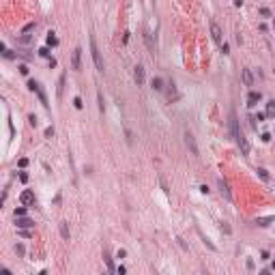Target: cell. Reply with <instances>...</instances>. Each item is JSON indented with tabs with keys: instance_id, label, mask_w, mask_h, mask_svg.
<instances>
[{
	"instance_id": "obj_14",
	"label": "cell",
	"mask_w": 275,
	"mask_h": 275,
	"mask_svg": "<svg viewBox=\"0 0 275 275\" xmlns=\"http://www.w3.org/2000/svg\"><path fill=\"white\" fill-rule=\"evenodd\" d=\"M153 88H155V90H163V80H161V78H155V80H153Z\"/></svg>"
},
{
	"instance_id": "obj_8",
	"label": "cell",
	"mask_w": 275,
	"mask_h": 275,
	"mask_svg": "<svg viewBox=\"0 0 275 275\" xmlns=\"http://www.w3.org/2000/svg\"><path fill=\"white\" fill-rule=\"evenodd\" d=\"M260 99H262V95H260V92H256V90H252V92L247 95V106H249V108H254V106L260 101Z\"/></svg>"
},
{
	"instance_id": "obj_7",
	"label": "cell",
	"mask_w": 275,
	"mask_h": 275,
	"mask_svg": "<svg viewBox=\"0 0 275 275\" xmlns=\"http://www.w3.org/2000/svg\"><path fill=\"white\" fill-rule=\"evenodd\" d=\"M211 37H213V41H215V43H219V45H221V28L217 26L215 22H211Z\"/></svg>"
},
{
	"instance_id": "obj_33",
	"label": "cell",
	"mask_w": 275,
	"mask_h": 275,
	"mask_svg": "<svg viewBox=\"0 0 275 275\" xmlns=\"http://www.w3.org/2000/svg\"><path fill=\"white\" fill-rule=\"evenodd\" d=\"M273 30H275V17H273Z\"/></svg>"
},
{
	"instance_id": "obj_1",
	"label": "cell",
	"mask_w": 275,
	"mask_h": 275,
	"mask_svg": "<svg viewBox=\"0 0 275 275\" xmlns=\"http://www.w3.org/2000/svg\"><path fill=\"white\" fill-rule=\"evenodd\" d=\"M230 127H232V136H234L236 146L241 148V153H243V155H249V142H247L245 136L239 131V122H236V116H234V114L230 116Z\"/></svg>"
},
{
	"instance_id": "obj_11",
	"label": "cell",
	"mask_w": 275,
	"mask_h": 275,
	"mask_svg": "<svg viewBox=\"0 0 275 275\" xmlns=\"http://www.w3.org/2000/svg\"><path fill=\"white\" fill-rule=\"evenodd\" d=\"M60 236L65 241H69V226H67V221H60Z\"/></svg>"
},
{
	"instance_id": "obj_19",
	"label": "cell",
	"mask_w": 275,
	"mask_h": 275,
	"mask_svg": "<svg viewBox=\"0 0 275 275\" xmlns=\"http://www.w3.org/2000/svg\"><path fill=\"white\" fill-rule=\"evenodd\" d=\"M24 215H26V204L19 206V209H15V217H24Z\"/></svg>"
},
{
	"instance_id": "obj_18",
	"label": "cell",
	"mask_w": 275,
	"mask_h": 275,
	"mask_svg": "<svg viewBox=\"0 0 275 275\" xmlns=\"http://www.w3.org/2000/svg\"><path fill=\"white\" fill-rule=\"evenodd\" d=\"M28 90H32V92H37V90H39V84H37L35 80H28Z\"/></svg>"
},
{
	"instance_id": "obj_29",
	"label": "cell",
	"mask_w": 275,
	"mask_h": 275,
	"mask_svg": "<svg viewBox=\"0 0 275 275\" xmlns=\"http://www.w3.org/2000/svg\"><path fill=\"white\" fill-rule=\"evenodd\" d=\"M19 181L26 183V181H28V174H26V172H19Z\"/></svg>"
},
{
	"instance_id": "obj_34",
	"label": "cell",
	"mask_w": 275,
	"mask_h": 275,
	"mask_svg": "<svg viewBox=\"0 0 275 275\" xmlns=\"http://www.w3.org/2000/svg\"><path fill=\"white\" fill-rule=\"evenodd\" d=\"M273 271H275V262H273Z\"/></svg>"
},
{
	"instance_id": "obj_9",
	"label": "cell",
	"mask_w": 275,
	"mask_h": 275,
	"mask_svg": "<svg viewBox=\"0 0 275 275\" xmlns=\"http://www.w3.org/2000/svg\"><path fill=\"white\" fill-rule=\"evenodd\" d=\"M241 78H243V84L245 86H254V75H252V71H249V69H243L241 71Z\"/></svg>"
},
{
	"instance_id": "obj_30",
	"label": "cell",
	"mask_w": 275,
	"mask_h": 275,
	"mask_svg": "<svg viewBox=\"0 0 275 275\" xmlns=\"http://www.w3.org/2000/svg\"><path fill=\"white\" fill-rule=\"evenodd\" d=\"M26 166H28V159L22 157V159H19V168H26Z\"/></svg>"
},
{
	"instance_id": "obj_10",
	"label": "cell",
	"mask_w": 275,
	"mask_h": 275,
	"mask_svg": "<svg viewBox=\"0 0 275 275\" xmlns=\"http://www.w3.org/2000/svg\"><path fill=\"white\" fill-rule=\"evenodd\" d=\"M35 221L28 219V217H17V228H32Z\"/></svg>"
},
{
	"instance_id": "obj_6",
	"label": "cell",
	"mask_w": 275,
	"mask_h": 275,
	"mask_svg": "<svg viewBox=\"0 0 275 275\" xmlns=\"http://www.w3.org/2000/svg\"><path fill=\"white\" fill-rule=\"evenodd\" d=\"M185 144H187V148L191 151V155H198V146H196V140H193V136L187 131L185 133Z\"/></svg>"
},
{
	"instance_id": "obj_27",
	"label": "cell",
	"mask_w": 275,
	"mask_h": 275,
	"mask_svg": "<svg viewBox=\"0 0 275 275\" xmlns=\"http://www.w3.org/2000/svg\"><path fill=\"white\" fill-rule=\"evenodd\" d=\"M19 73H22V75H28V67L26 65H19Z\"/></svg>"
},
{
	"instance_id": "obj_17",
	"label": "cell",
	"mask_w": 275,
	"mask_h": 275,
	"mask_svg": "<svg viewBox=\"0 0 275 275\" xmlns=\"http://www.w3.org/2000/svg\"><path fill=\"white\" fill-rule=\"evenodd\" d=\"M275 217H264V219H256V223L258 226H269V221H273Z\"/></svg>"
},
{
	"instance_id": "obj_32",
	"label": "cell",
	"mask_w": 275,
	"mask_h": 275,
	"mask_svg": "<svg viewBox=\"0 0 275 275\" xmlns=\"http://www.w3.org/2000/svg\"><path fill=\"white\" fill-rule=\"evenodd\" d=\"M264 118H267V114H264V112H260L258 116H254V120H264Z\"/></svg>"
},
{
	"instance_id": "obj_26",
	"label": "cell",
	"mask_w": 275,
	"mask_h": 275,
	"mask_svg": "<svg viewBox=\"0 0 275 275\" xmlns=\"http://www.w3.org/2000/svg\"><path fill=\"white\" fill-rule=\"evenodd\" d=\"M28 120H30V125H32V127H37V122H39L35 114H30V116H28Z\"/></svg>"
},
{
	"instance_id": "obj_28",
	"label": "cell",
	"mask_w": 275,
	"mask_h": 275,
	"mask_svg": "<svg viewBox=\"0 0 275 275\" xmlns=\"http://www.w3.org/2000/svg\"><path fill=\"white\" fill-rule=\"evenodd\" d=\"M52 136H54V127H47L45 129V138H52Z\"/></svg>"
},
{
	"instance_id": "obj_25",
	"label": "cell",
	"mask_w": 275,
	"mask_h": 275,
	"mask_svg": "<svg viewBox=\"0 0 275 275\" xmlns=\"http://www.w3.org/2000/svg\"><path fill=\"white\" fill-rule=\"evenodd\" d=\"M221 52L223 54H230V45L228 43H221Z\"/></svg>"
},
{
	"instance_id": "obj_13",
	"label": "cell",
	"mask_w": 275,
	"mask_h": 275,
	"mask_svg": "<svg viewBox=\"0 0 275 275\" xmlns=\"http://www.w3.org/2000/svg\"><path fill=\"white\" fill-rule=\"evenodd\" d=\"M47 45H52V47H56V45H58V39H56V35H54V32H47Z\"/></svg>"
},
{
	"instance_id": "obj_31",
	"label": "cell",
	"mask_w": 275,
	"mask_h": 275,
	"mask_svg": "<svg viewBox=\"0 0 275 275\" xmlns=\"http://www.w3.org/2000/svg\"><path fill=\"white\" fill-rule=\"evenodd\" d=\"M15 252H17L19 256H24V245H15Z\"/></svg>"
},
{
	"instance_id": "obj_20",
	"label": "cell",
	"mask_w": 275,
	"mask_h": 275,
	"mask_svg": "<svg viewBox=\"0 0 275 275\" xmlns=\"http://www.w3.org/2000/svg\"><path fill=\"white\" fill-rule=\"evenodd\" d=\"M39 56H43V58H49V47H41V49H39Z\"/></svg>"
},
{
	"instance_id": "obj_4",
	"label": "cell",
	"mask_w": 275,
	"mask_h": 275,
	"mask_svg": "<svg viewBox=\"0 0 275 275\" xmlns=\"http://www.w3.org/2000/svg\"><path fill=\"white\" fill-rule=\"evenodd\" d=\"M19 202H22V204H26V206H30V204H35V193H32L30 189H26V191H22V196H19Z\"/></svg>"
},
{
	"instance_id": "obj_3",
	"label": "cell",
	"mask_w": 275,
	"mask_h": 275,
	"mask_svg": "<svg viewBox=\"0 0 275 275\" xmlns=\"http://www.w3.org/2000/svg\"><path fill=\"white\" fill-rule=\"evenodd\" d=\"M71 67H73V71H82V47H75V49H73Z\"/></svg>"
},
{
	"instance_id": "obj_15",
	"label": "cell",
	"mask_w": 275,
	"mask_h": 275,
	"mask_svg": "<svg viewBox=\"0 0 275 275\" xmlns=\"http://www.w3.org/2000/svg\"><path fill=\"white\" fill-rule=\"evenodd\" d=\"M267 116H275V101L267 103Z\"/></svg>"
},
{
	"instance_id": "obj_16",
	"label": "cell",
	"mask_w": 275,
	"mask_h": 275,
	"mask_svg": "<svg viewBox=\"0 0 275 275\" xmlns=\"http://www.w3.org/2000/svg\"><path fill=\"white\" fill-rule=\"evenodd\" d=\"M35 26H37V24H35V22H30V24H26V26H24V28H22V35H28L30 30H35Z\"/></svg>"
},
{
	"instance_id": "obj_12",
	"label": "cell",
	"mask_w": 275,
	"mask_h": 275,
	"mask_svg": "<svg viewBox=\"0 0 275 275\" xmlns=\"http://www.w3.org/2000/svg\"><path fill=\"white\" fill-rule=\"evenodd\" d=\"M219 187H221V193L226 196L228 200L232 198V193H230V189H228V183H226V181H219Z\"/></svg>"
},
{
	"instance_id": "obj_23",
	"label": "cell",
	"mask_w": 275,
	"mask_h": 275,
	"mask_svg": "<svg viewBox=\"0 0 275 275\" xmlns=\"http://www.w3.org/2000/svg\"><path fill=\"white\" fill-rule=\"evenodd\" d=\"M97 99H99V110L103 112V108H106V106H103V95H101V92H97Z\"/></svg>"
},
{
	"instance_id": "obj_22",
	"label": "cell",
	"mask_w": 275,
	"mask_h": 275,
	"mask_svg": "<svg viewBox=\"0 0 275 275\" xmlns=\"http://www.w3.org/2000/svg\"><path fill=\"white\" fill-rule=\"evenodd\" d=\"M73 106H75L78 110H82V108H84V103H82V99H80V97H75V99H73Z\"/></svg>"
},
{
	"instance_id": "obj_2",
	"label": "cell",
	"mask_w": 275,
	"mask_h": 275,
	"mask_svg": "<svg viewBox=\"0 0 275 275\" xmlns=\"http://www.w3.org/2000/svg\"><path fill=\"white\" fill-rule=\"evenodd\" d=\"M90 54H92V60H95L97 71H103V69H106V65H103V58H101V52H99V47H97L95 37H90Z\"/></svg>"
},
{
	"instance_id": "obj_21",
	"label": "cell",
	"mask_w": 275,
	"mask_h": 275,
	"mask_svg": "<svg viewBox=\"0 0 275 275\" xmlns=\"http://www.w3.org/2000/svg\"><path fill=\"white\" fill-rule=\"evenodd\" d=\"M258 174H260V179H262V181H269V174H267L264 168H258Z\"/></svg>"
},
{
	"instance_id": "obj_24",
	"label": "cell",
	"mask_w": 275,
	"mask_h": 275,
	"mask_svg": "<svg viewBox=\"0 0 275 275\" xmlns=\"http://www.w3.org/2000/svg\"><path fill=\"white\" fill-rule=\"evenodd\" d=\"M260 15H262V17H271V11H269L267 7H262V9H260Z\"/></svg>"
},
{
	"instance_id": "obj_5",
	"label": "cell",
	"mask_w": 275,
	"mask_h": 275,
	"mask_svg": "<svg viewBox=\"0 0 275 275\" xmlns=\"http://www.w3.org/2000/svg\"><path fill=\"white\" fill-rule=\"evenodd\" d=\"M133 78H136L138 86H142V84H144V80H146V73H144V67H142V65H136V69H133Z\"/></svg>"
}]
</instances>
